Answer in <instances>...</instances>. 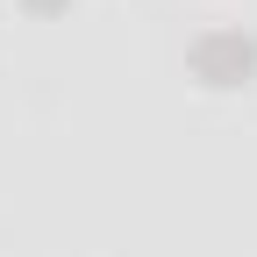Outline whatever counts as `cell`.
I'll use <instances>...</instances> for the list:
<instances>
[{"mask_svg":"<svg viewBox=\"0 0 257 257\" xmlns=\"http://www.w3.org/2000/svg\"><path fill=\"white\" fill-rule=\"evenodd\" d=\"M186 72H193V86H207V93L257 86V36H250V29H200L193 50H186Z\"/></svg>","mask_w":257,"mask_h":257,"instance_id":"cell-1","label":"cell"},{"mask_svg":"<svg viewBox=\"0 0 257 257\" xmlns=\"http://www.w3.org/2000/svg\"><path fill=\"white\" fill-rule=\"evenodd\" d=\"M22 8H29V15H43V22H50V15H72V0H22Z\"/></svg>","mask_w":257,"mask_h":257,"instance_id":"cell-2","label":"cell"}]
</instances>
